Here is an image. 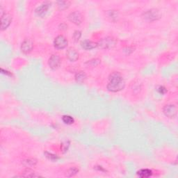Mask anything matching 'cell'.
<instances>
[{
	"label": "cell",
	"instance_id": "6da1fadb",
	"mask_svg": "<svg viewBox=\"0 0 178 178\" xmlns=\"http://www.w3.org/2000/svg\"><path fill=\"white\" fill-rule=\"evenodd\" d=\"M109 83L107 89L113 93L119 92L124 89L125 86V81L123 78L120 72H114L110 75L109 78Z\"/></svg>",
	"mask_w": 178,
	"mask_h": 178
},
{
	"label": "cell",
	"instance_id": "7a4b0ae2",
	"mask_svg": "<svg viewBox=\"0 0 178 178\" xmlns=\"http://www.w3.org/2000/svg\"><path fill=\"white\" fill-rule=\"evenodd\" d=\"M161 16H162V15H161L160 10L157 8H151V9L146 10L143 13V16H142L143 20L148 22H152L154 21L158 20L161 18Z\"/></svg>",
	"mask_w": 178,
	"mask_h": 178
},
{
	"label": "cell",
	"instance_id": "3957f363",
	"mask_svg": "<svg viewBox=\"0 0 178 178\" xmlns=\"http://www.w3.org/2000/svg\"><path fill=\"white\" fill-rule=\"evenodd\" d=\"M116 45V40L111 36H107L100 40L97 43V47L102 49H109L114 48Z\"/></svg>",
	"mask_w": 178,
	"mask_h": 178
},
{
	"label": "cell",
	"instance_id": "277c9868",
	"mask_svg": "<svg viewBox=\"0 0 178 178\" xmlns=\"http://www.w3.org/2000/svg\"><path fill=\"white\" fill-rule=\"evenodd\" d=\"M177 106L174 104H167L163 109V113L169 118H173L177 116Z\"/></svg>",
	"mask_w": 178,
	"mask_h": 178
},
{
	"label": "cell",
	"instance_id": "5b68a950",
	"mask_svg": "<svg viewBox=\"0 0 178 178\" xmlns=\"http://www.w3.org/2000/svg\"><path fill=\"white\" fill-rule=\"evenodd\" d=\"M61 64V59L58 54H52L48 60V65L52 70H57Z\"/></svg>",
	"mask_w": 178,
	"mask_h": 178
},
{
	"label": "cell",
	"instance_id": "8992f818",
	"mask_svg": "<svg viewBox=\"0 0 178 178\" xmlns=\"http://www.w3.org/2000/svg\"><path fill=\"white\" fill-rule=\"evenodd\" d=\"M54 47L57 49H65L68 45V41L63 35H58L54 41Z\"/></svg>",
	"mask_w": 178,
	"mask_h": 178
},
{
	"label": "cell",
	"instance_id": "52a82bcc",
	"mask_svg": "<svg viewBox=\"0 0 178 178\" xmlns=\"http://www.w3.org/2000/svg\"><path fill=\"white\" fill-rule=\"evenodd\" d=\"M68 20L73 24L80 25L83 22V17L80 12L76 10V11H73L69 14Z\"/></svg>",
	"mask_w": 178,
	"mask_h": 178
},
{
	"label": "cell",
	"instance_id": "ba28073f",
	"mask_svg": "<svg viewBox=\"0 0 178 178\" xmlns=\"http://www.w3.org/2000/svg\"><path fill=\"white\" fill-rule=\"evenodd\" d=\"M50 6V3L49 1L44 2L43 4H42L41 6H38L35 10V13L38 17L40 18H43L46 15L47 13V10L49 9Z\"/></svg>",
	"mask_w": 178,
	"mask_h": 178
},
{
	"label": "cell",
	"instance_id": "9c48e42d",
	"mask_svg": "<svg viewBox=\"0 0 178 178\" xmlns=\"http://www.w3.org/2000/svg\"><path fill=\"white\" fill-rule=\"evenodd\" d=\"M33 47V41L30 38H26L22 42L21 45V51L24 54H29L32 51Z\"/></svg>",
	"mask_w": 178,
	"mask_h": 178
},
{
	"label": "cell",
	"instance_id": "30bf717a",
	"mask_svg": "<svg viewBox=\"0 0 178 178\" xmlns=\"http://www.w3.org/2000/svg\"><path fill=\"white\" fill-rule=\"evenodd\" d=\"M12 22V16L10 13L4 14L1 16V31L5 30L10 26Z\"/></svg>",
	"mask_w": 178,
	"mask_h": 178
},
{
	"label": "cell",
	"instance_id": "8fae6325",
	"mask_svg": "<svg viewBox=\"0 0 178 178\" xmlns=\"http://www.w3.org/2000/svg\"><path fill=\"white\" fill-rule=\"evenodd\" d=\"M66 58L71 62H75L79 59V53L75 48L70 47L66 52Z\"/></svg>",
	"mask_w": 178,
	"mask_h": 178
},
{
	"label": "cell",
	"instance_id": "7c38bea8",
	"mask_svg": "<svg viewBox=\"0 0 178 178\" xmlns=\"http://www.w3.org/2000/svg\"><path fill=\"white\" fill-rule=\"evenodd\" d=\"M81 45L83 49L86 50H91L97 47V43H95V42L89 41V40H85V41L81 42Z\"/></svg>",
	"mask_w": 178,
	"mask_h": 178
},
{
	"label": "cell",
	"instance_id": "4fadbf2b",
	"mask_svg": "<svg viewBox=\"0 0 178 178\" xmlns=\"http://www.w3.org/2000/svg\"><path fill=\"white\" fill-rule=\"evenodd\" d=\"M87 78L86 74L83 71H79L75 74V79L77 83H84L86 79Z\"/></svg>",
	"mask_w": 178,
	"mask_h": 178
},
{
	"label": "cell",
	"instance_id": "5bb4252c",
	"mask_svg": "<svg viewBox=\"0 0 178 178\" xmlns=\"http://www.w3.org/2000/svg\"><path fill=\"white\" fill-rule=\"evenodd\" d=\"M137 175L141 178H147L152 176V172L150 169H141L138 171Z\"/></svg>",
	"mask_w": 178,
	"mask_h": 178
},
{
	"label": "cell",
	"instance_id": "9a60e30c",
	"mask_svg": "<svg viewBox=\"0 0 178 178\" xmlns=\"http://www.w3.org/2000/svg\"><path fill=\"white\" fill-rule=\"evenodd\" d=\"M58 9L64 10L68 8L70 5V1H58L56 2Z\"/></svg>",
	"mask_w": 178,
	"mask_h": 178
},
{
	"label": "cell",
	"instance_id": "2e32d148",
	"mask_svg": "<svg viewBox=\"0 0 178 178\" xmlns=\"http://www.w3.org/2000/svg\"><path fill=\"white\" fill-rule=\"evenodd\" d=\"M39 175H37L36 173L31 170L30 168H27L24 171V175H21V177H38Z\"/></svg>",
	"mask_w": 178,
	"mask_h": 178
},
{
	"label": "cell",
	"instance_id": "e0dca14e",
	"mask_svg": "<svg viewBox=\"0 0 178 178\" xmlns=\"http://www.w3.org/2000/svg\"><path fill=\"white\" fill-rule=\"evenodd\" d=\"M100 63H101V61H100L99 58H93V59L88 61L86 63V65H88V66L95 67L98 66Z\"/></svg>",
	"mask_w": 178,
	"mask_h": 178
},
{
	"label": "cell",
	"instance_id": "ac0fdd59",
	"mask_svg": "<svg viewBox=\"0 0 178 178\" xmlns=\"http://www.w3.org/2000/svg\"><path fill=\"white\" fill-rule=\"evenodd\" d=\"M108 18L111 19V20L116 21L118 20V13L116 12V10H109L108 12Z\"/></svg>",
	"mask_w": 178,
	"mask_h": 178
},
{
	"label": "cell",
	"instance_id": "d6986e66",
	"mask_svg": "<svg viewBox=\"0 0 178 178\" xmlns=\"http://www.w3.org/2000/svg\"><path fill=\"white\" fill-rule=\"evenodd\" d=\"M62 120L63 122L66 125H72V123H74L75 122L74 118H73L72 116H68V115H65V116H63Z\"/></svg>",
	"mask_w": 178,
	"mask_h": 178
},
{
	"label": "cell",
	"instance_id": "ffe728a7",
	"mask_svg": "<svg viewBox=\"0 0 178 178\" xmlns=\"http://www.w3.org/2000/svg\"><path fill=\"white\" fill-rule=\"evenodd\" d=\"M37 161L35 160V159H28V160H26L25 161L23 162V164L25 166H28V167H31V166H33L36 164Z\"/></svg>",
	"mask_w": 178,
	"mask_h": 178
},
{
	"label": "cell",
	"instance_id": "44dd1931",
	"mask_svg": "<svg viewBox=\"0 0 178 178\" xmlns=\"http://www.w3.org/2000/svg\"><path fill=\"white\" fill-rule=\"evenodd\" d=\"M78 172H79V170L76 168V167H72V168L68 169V171H67L66 176L68 177L74 176V175H76Z\"/></svg>",
	"mask_w": 178,
	"mask_h": 178
},
{
	"label": "cell",
	"instance_id": "7402d4cb",
	"mask_svg": "<svg viewBox=\"0 0 178 178\" xmlns=\"http://www.w3.org/2000/svg\"><path fill=\"white\" fill-rule=\"evenodd\" d=\"M131 89L133 91V93H139V92L141 91V83H139V82L137 83L134 82V83H132V85H131Z\"/></svg>",
	"mask_w": 178,
	"mask_h": 178
},
{
	"label": "cell",
	"instance_id": "603a6c76",
	"mask_svg": "<svg viewBox=\"0 0 178 178\" xmlns=\"http://www.w3.org/2000/svg\"><path fill=\"white\" fill-rule=\"evenodd\" d=\"M45 154L46 157H47L48 159H49V160H52V161H56L58 159L57 155H55V154H53L50 153V152H45Z\"/></svg>",
	"mask_w": 178,
	"mask_h": 178
},
{
	"label": "cell",
	"instance_id": "cb8c5ba5",
	"mask_svg": "<svg viewBox=\"0 0 178 178\" xmlns=\"http://www.w3.org/2000/svg\"><path fill=\"white\" fill-rule=\"evenodd\" d=\"M81 36V32L80 31H75L74 33H73V39H74L75 42H78L79 40L80 39Z\"/></svg>",
	"mask_w": 178,
	"mask_h": 178
},
{
	"label": "cell",
	"instance_id": "d4e9b609",
	"mask_svg": "<svg viewBox=\"0 0 178 178\" xmlns=\"http://www.w3.org/2000/svg\"><path fill=\"white\" fill-rule=\"evenodd\" d=\"M157 91L160 94H164L166 93V89L163 86H159L157 89Z\"/></svg>",
	"mask_w": 178,
	"mask_h": 178
},
{
	"label": "cell",
	"instance_id": "484cf974",
	"mask_svg": "<svg viewBox=\"0 0 178 178\" xmlns=\"http://www.w3.org/2000/svg\"><path fill=\"white\" fill-rule=\"evenodd\" d=\"M68 147H69V143L68 142H66V143L62 144L61 145V148H62V150L64 152H66L67 150L68 149Z\"/></svg>",
	"mask_w": 178,
	"mask_h": 178
},
{
	"label": "cell",
	"instance_id": "4316f807",
	"mask_svg": "<svg viewBox=\"0 0 178 178\" xmlns=\"http://www.w3.org/2000/svg\"><path fill=\"white\" fill-rule=\"evenodd\" d=\"M59 29L62 31L66 30V29H68V25H67L66 24H65V23H62V24L59 26Z\"/></svg>",
	"mask_w": 178,
	"mask_h": 178
}]
</instances>
